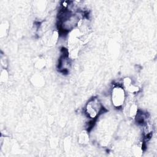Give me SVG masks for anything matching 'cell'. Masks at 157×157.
<instances>
[{"label":"cell","mask_w":157,"mask_h":157,"mask_svg":"<svg viewBox=\"0 0 157 157\" xmlns=\"http://www.w3.org/2000/svg\"><path fill=\"white\" fill-rule=\"evenodd\" d=\"M125 100V92L123 87L116 86L112 90V101L115 107H121Z\"/></svg>","instance_id":"cell-2"},{"label":"cell","mask_w":157,"mask_h":157,"mask_svg":"<svg viewBox=\"0 0 157 157\" xmlns=\"http://www.w3.org/2000/svg\"><path fill=\"white\" fill-rule=\"evenodd\" d=\"M79 140H80V143H83V144H84V143H86V142H87V141H88V140L87 134H86L85 132L82 133V134L80 136Z\"/></svg>","instance_id":"cell-3"},{"label":"cell","mask_w":157,"mask_h":157,"mask_svg":"<svg viewBox=\"0 0 157 157\" xmlns=\"http://www.w3.org/2000/svg\"><path fill=\"white\" fill-rule=\"evenodd\" d=\"M104 108L98 98H93L86 104L85 112L90 118H95L103 112Z\"/></svg>","instance_id":"cell-1"}]
</instances>
